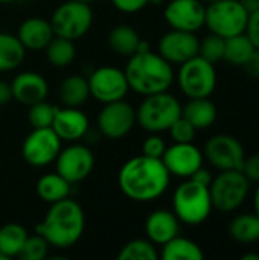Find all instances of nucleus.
<instances>
[{
    "label": "nucleus",
    "instance_id": "1",
    "mask_svg": "<svg viewBox=\"0 0 259 260\" xmlns=\"http://www.w3.org/2000/svg\"><path fill=\"white\" fill-rule=\"evenodd\" d=\"M171 174L162 158L137 155L130 158L119 171L118 183L125 197L137 203L160 198L169 186Z\"/></svg>",
    "mask_w": 259,
    "mask_h": 260
},
{
    "label": "nucleus",
    "instance_id": "38",
    "mask_svg": "<svg viewBox=\"0 0 259 260\" xmlns=\"http://www.w3.org/2000/svg\"><path fill=\"white\" fill-rule=\"evenodd\" d=\"M241 172L250 183H259V154H253L244 158Z\"/></svg>",
    "mask_w": 259,
    "mask_h": 260
},
{
    "label": "nucleus",
    "instance_id": "26",
    "mask_svg": "<svg viewBox=\"0 0 259 260\" xmlns=\"http://www.w3.org/2000/svg\"><path fill=\"white\" fill-rule=\"evenodd\" d=\"M26 55V49L17 35L0 32V72L17 69Z\"/></svg>",
    "mask_w": 259,
    "mask_h": 260
},
{
    "label": "nucleus",
    "instance_id": "32",
    "mask_svg": "<svg viewBox=\"0 0 259 260\" xmlns=\"http://www.w3.org/2000/svg\"><path fill=\"white\" fill-rule=\"evenodd\" d=\"M119 260H157L159 253L154 247V244L148 239H134L125 244L119 254Z\"/></svg>",
    "mask_w": 259,
    "mask_h": 260
},
{
    "label": "nucleus",
    "instance_id": "37",
    "mask_svg": "<svg viewBox=\"0 0 259 260\" xmlns=\"http://www.w3.org/2000/svg\"><path fill=\"white\" fill-rule=\"evenodd\" d=\"M165 149H166V145H165L163 139H160L157 136V133H153V136L147 137L142 143V154L147 157L162 158Z\"/></svg>",
    "mask_w": 259,
    "mask_h": 260
},
{
    "label": "nucleus",
    "instance_id": "6",
    "mask_svg": "<svg viewBox=\"0 0 259 260\" xmlns=\"http://www.w3.org/2000/svg\"><path fill=\"white\" fill-rule=\"evenodd\" d=\"M250 181L241 171H220L209 186L212 206L221 213L238 210L249 197Z\"/></svg>",
    "mask_w": 259,
    "mask_h": 260
},
{
    "label": "nucleus",
    "instance_id": "22",
    "mask_svg": "<svg viewBox=\"0 0 259 260\" xmlns=\"http://www.w3.org/2000/svg\"><path fill=\"white\" fill-rule=\"evenodd\" d=\"M182 116L198 131L211 128L217 120V107L209 98H195L182 107Z\"/></svg>",
    "mask_w": 259,
    "mask_h": 260
},
{
    "label": "nucleus",
    "instance_id": "8",
    "mask_svg": "<svg viewBox=\"0 0 259 260\" xmlns=\"http://www.w3.org/2000/svg\"><path fill=\"white\" fill-rule=\"evenodd\" d=\"M177 81L180 90L189 99L209 98L217 87V72L212 62L197 55L180 64Z\"/></svg>",
    "mask_w": 259,
    "mask_h": 260
},
{
    "label": "nucleus",
    "instance_id": "25",
    "mask_svg": "<svg viewBox=\"0 0 259 260\" xmlns=\"http://www.w3.org/2000/svg\"><path fill=\"white\" fill-rule=\"evenodd\" d=\"M70 183L63 178L58 172L46 174L37 181V193L38 197L49 204L61 201L70 195Z\"/></svg>",
    "mask_w": 259,
    "mask_h": 260
},
{
    "label": "nucleus",
    "instance_id": "31",
    "mask_svg": "<svg viewBox=\"0 0 259 260\" xmlns=\"http://www.w3.org/2000/svg\"><path fill=\"white\" fill-rule=\"evenodd\" d=\"M255 44L250 41V38L246 35V32L229 37L224 40V61H227L232 66H241L249 59V56L255 50Z\"/></svg>",
    "mask_w": 259,
    "mask_h": 260
},
{
    "label": "nucleus",
    "instance_id": "35",
    "mask_svg": "<svg viewBox=\"0 0 259 260\" xmlns=\"http://www.w3.org/2000/svg\"><path fill=\"white\" fill-rule=\"evenodd\" d=\"M47 251H49L47 241L37 233L35 236H27L18 257H21L23 260H43L46 259Z\"/></svg>",
    "mask_w": 259,
    "mask_h": 260
},
{
    "label": "nucleus",
    "instance_id": "13",
    "mask_svg": "<svg viewBox=\"0 0 259 260\" xmlns=\"http://www.w3.org/2000/svg\"><path fill=\"white\" fill-rule=\"evenodd\" d=\"M136 111L124 99L104 104L98 116V128L107 139L118 140L125 137L134 126Z\"/></svg>",
    "mask_w": 259,
    "mask_h": 260
},
{
    "label": "nucleus",
    "instance_id": "47",
    "mask_svg": "<svg viewBox=\"0 0 259 260\" xmlns=\"http://www.w3.org/2000/svg\"><path fill=\"white\" fill-rule=\"evenodd\" d=\"M11 2H14V0H0V3H11Z\"/></svg>",
    "mask_w": 259,
    "mask_h": 260
},
{
    "label": "nucleus",
    "instance_id": "40",
    "mask_svg": "<svg viewBox=\"0 0 259 260\" xmlns=\"http://www.w3.org/2000/svg\"><path fill=\"white\" fill-rule=\"evenodd\" d=\"M246 35L250 38V41L259 49V9L249 14L247 26H246Z\"/></svg>",
    "mask_w": 259,
    "mask_h": 260
},
{
    "label": "nucleus",
    "instance_id": "44",
    "mask_svg": "<svg viewBox=\"0 0 259 260\" xmlns=\"http://www.w3.org/2000/svg\"><path fill=\"white\" fill-rule=\"evenodd\" d=\"M241 3L244 5V8L247 9L249 14H252L256 9H259V0H241Z\"/></svg>",
    "mask_w": 259,
    "mask_h": 260
},
{
    "label": "nucleus",
    "instance_id": "29",
    "mask_svg": "<svg viewBox=\"0 0 259 260\" xmlns=\"http://www.w3.org/2000/svg\"><path fill=\"white\" fill-rule=\"evenodd\" d=\"M44 50H46L47 61L56 69L70 66L76 55V47H75L73 40L58 37V35H55L49 41V44L44 47Z\"/></svg>",
    "mask_w": 259,
    "mask_h": 260
},
{
    "label": "nucleus",
    "instance_id": "5",
    "mask_svg": "<svg viewBox=\"0 0 259 260\" xmlns=\"http://www.w3.org/2000/svg\"><path fill=\"white\" fill-rule=\"evenodd\" d=\"M182 116V104L168 91L145 96L136 111V120L148 133L168 131Z\"/></svg>",
    "mask_w": 259,
    "mask_h": 260
},
{
    "label": "nucleus",
    "instance_id": "3",
    "mask_svg": "<svg viewBox=\"0 0 259 260\" xmlns=\"http://www.w3.org/2000/svg\"><path fill=\"white\" fill-rule=\"evenodd\" d=\"M124 72L130 90L142 96L168 91L174 82L172 64L151 50L131 55Z\"/></svg>",
    "mask_w": 259,
    "mask_h": 260
},
{
    "label": "nucleus",
    "instance_id": "27",
    "mask_svg": "<svg viewBox=\"0 0 259 260\" xmlns=\"http://www.w3.org/2000/svg\"><path fill=\"white\" fill-rule=\"evenodd\" d=\"M229 235L240 244H253L259 241V216L256 213H241L229 224Z\"/></svg>",
    "mask_w": 259,
    "mask_h": 260
},
{
    "label": "nucleus",
    "instance_id": "43",
    "mask_svg": "<svg viewBox=\"0 0 259 260\" xmlns=\"http://www.w3.org/2000/svg\"><path fill=\"white\" fill-rule=\"evenodd\" d=\"M11 99H12V88H11V84H8V82H5V81H0V107L6 105Z\"/></svg>",
    "mask_w": 259,
    "mask_h": 260
},
{
    "label": "nucleus",
    "instance_id": "49",
    "mask_svg": "<svg viewBox=\"0 0 259 260\" xmlns=\"http://www.w3.org/2000/svg\"><path fill=\"white\" fill-rule=\"evenodd\" d=\"M202 2H206V3H211V2H215V0H202Z\"/></svg>",
    "mask_w": 259,
    "mask_h": 260
},
{
    "label": "nucleus",
    "instance_id": "15",
    "mask_svg": "<svg viewBox=\"0 0 259 260\" xmlns=\"http://www.w3.org/2000/svg\"><path fill=\"white\" fill-rule=\"evenodd\" d=\"M163 15L172 29L197 32L205 26L206 6L202 0H171Z\"/></svg>",
    "mask_w": 259,
    "mask_h": 260
},
{
    "label": "nucleus",
    "instance_id": "41",
    "mask_svg": "<svg viewBox=\"0 0 259 260\" xmlns=\"http://www.w3.org/2000/svg\"><path fill=\"white\" fill-rule=\"evenodd\" d=\"M243 69L249 78L259 79V49H255L249 59L243 64Z\"/></svg>",
    "mask_w": 259,
    "mask_h": 260
},
{
    "label": "nucleus",
    "instance_id": "14",
    "mask_svg": "<svg viewBox=\"0 0 259 260\" xmlns=\"http://www.w3.org/2000/svg\"><path fill=\"white\" fill-rule=\"evenodd\" d=\"M56 172L66 178L70 184L85 180L95 166V155L85 145L73 143L63 151L55 158Z\"/></svg>",
    "mask_w": 259,
    "mask_h": 260
},
{
    "label": "nucleus",
    "instance_id": "45",
    "mask_svg": "<svg viewBox=\"0 0 259 260\" xmlns=\"http://www.w3.org/2000/svg\"><path fill=\"white\" fill-rule=\"evenodd\" d=\"M253 207H255V213L259 216V186L255 190V197H253Z\"/></svg>",
    "mask_w": 259,
    "mask_h": 260
},
{
    "label": "nucleus",
    "instance_id": "12",
    "mask_svg": "<svg viewBox=\"0 0 259 260\" xmlns=\"http://www.w3.org/2000/svg\"><path fill=\"white\" fill-rule=\"evenodd\" d=\"M61 151V139L50 128H34L23 142V158L34 168L50 165Z\"/></svg>",
    "mask_w": 259,
    "mask_h": 260
},
{
    "label": "nucleus",
    "instance_id": "28",
    "mask_svg": "<svg viewBox=\"0 0 259 260\" xmlns=\"http://www.w3.org/2000/svg\"><path fill=\"white\" fill-rule=\"evenodd\" d=\"M162 259L163 260H202L205 254L202 248L191 239L176 236L162 245Z\"/></svg>",
    "mask_w": 259,
    "mask_h": 260
},
{
    "label": "nucleus",
    "instance_id": "21",
    "mask_svg": "<svg viewBox=\"0 0 259 260\" xmlns=\"http://www.w3.org/2000/svg\"><path fill=\"white\" fill-rule=\"evenodd\" d=\"M17 37L24 49L41 50L49 44L55 34L49 20H44L41 17H31L20 24Z\"/></svg>",
    "mask_w": 259,
    "mask_h": 260
},
{
    "label": "nucleus",
    "instance_id": "30",
    "mask_svg": "<svg viewBox=\"0 0 259 260\" xmlns=\"http://www.w3.org/2000/svg\"><path fill=\"white\" fill-rule=\"evenodd\" d=\"M27 232L17 222H9L0 227V253L8 259L18 256L23 244L27 239Z\"/></svg>",
    "mask_w": 259,
    "mask_h": 260
},
{
    "label": "nucleus",
    "instance_id": "46",
    "mask_svg": "<svg viewBox=\"0 0 259 260\" xmlns=\"http://www.w3.org/2000/svg\"><path fill=\"white\" fill-rule=\"evenodd\" d=\"M243 260H259V254H255V253H249V254H244Z\"/></svg>",
    "mask_w": 259,
    "mask_h": 260
},
{
    "label": "nucleus",
    "instance_id": "48",
    "mask_svg": "<svg viewBox=\"0 0 259 260\" xmlns=\"http://www.w3.org/2000/svg\"><path fill=\"white\" fill-rule=\"evenodd\" d=\"M79 2H84V3H90V2H93V0H79Z\"/></svg>",
    "mask_w": 259,
    "mask_h": 260
},
{
    "label": "nucleus",
    "instance_id": "11",
    "mask_svg": "<svg viewBox=\"0 0 259 260\" xmlns=\"http://www.w3.org/2000/svg\"><path fill=\"white\" fill-rule=\"evenodd\" d=\"M87 81H89L90 96H93L101 104L121 101L127 96L130 90L125 72L111 66L95 69L89 75Z\"/></svg>",
    "mask_w": 259,
    "mask_h": 260
},
{
    "label": "nucleus",
    "instance_id": "9",
    "mask_svg": "<svg viewBox=\"0 0 259 260\" xmlns=\"http://www.w3.org/2000/svg\"><path fill=\"white\" fill-rule=\"evenodd\" d=\"M92 23H93L92 8L89 6V3L79 0H69L60 5L50 17L53 34L73 41L85 35Z\"/></svg>",
    "mask_w": 259,
    "mask_h": 260
},
{
    "label": "nucleus",
    "instance_id": "17",
    "mask_svg": "<svg viewBox=\"0 0 259 260\" xmlns=\"http://www.w3.org/2000/svg\"><path fill=\"white\" fill-rule=\"evenodd\" d=\"M200 40L195 32L172 29L159 41V55L171 64H183L198 55Z\"/></svg>",
    "mask_w": 259,
    "mask_h": 260
},
{
    "label": "nucleus",
    "instance_id": "24",
    "mask_svg": "<svg viewBox=\"0 0 259 260\" xmlns=\"http://www.w3.org/2000/svg\"><path fill=\"white\" fill-rule=\"evenodd\" d=\"M140 37L130 24H118L108 34V46L121 56H131L137 52Z\"/></svg>",
    "mask_w": 259,
    "mask_h": 260
},
{
    "label": "nucleus",
    "instance_id": "18",
    "mask_svg": "<svg viewBox=\"0 0 259 260\" xmlns=\"http://www.w3.org/2000/svg\"><path fill=\"white\" fill-rule=\"evenodd\" d=\"M52 129L61 142H76L89 133V117L78 107L58 108L52 122Z\"/></svg>",
    "mask_w": 259,
    "mask_h": 260
},
{
    "label": "nucleus",
    "instance_id": "20",
    "mask_svg": "<svg viewBox=\"0 0 259 260\" xmlns=\"http://www.w3.org/2000/svg\"><path fill=\"white\" fill-rule=\"evenodd\" d=\"M180 221L174 212L159 209L154 210L145 221V233L153 244L165 245L172 238L179 236Z\"/></svg>",
    "mask_w": 259,
    "mask_h": 260
},
{
    "label": "nucleus",
    "instance_id": "23",
    "mask_svg": "<svg viewBox=\"0 0 259 260\" xmlns=\"http://www.w3.org/2000/svg\"><path fill=\"white\" fill-rule=\"evenodd\" d=\"M60 101L64 107H81L90 96L89 81L82 75H70L67 76L58 90Z\"/></svg>",
    "mask_w": 259,
    "mask_h": 260
},
{
    "label": "nucleus",
    "instance_id": "4",
    "mask_svg": "<svg viewBox=\"0 0 259 260\" xmlns=\"http://www.w3.org/2000/svg\"><path fill=\"white\" fill-rule=\"evenodd\" d=\"M172 209L180 222L186 225L203 224L214 209L209 187L188 178L176 189Z\"/></svg>",
    "mask_w": 259,
    "mask_h": 260
},
{
    "label": "nucleus",
    "instance_id": "33",
    "mask_svg": "<svg viewBox=\"0 0 259 260\" xmlns=\"http://www.w3.org/2000/svg\"><path fill=\"white\" fill-rule=\"evenodd\" d=\"M56 110L58 107L50 105L44 101L34 104L29 107V114H27L29 123L32 125V128H50Z\"/></svg>",
    "mask_w": 259,
    "mask_h": 260
},
{
    "label": "nucleus",
    "instance_id": "10",
    "mask_svg": "<svg viewBox=\"0 0 259 260\" xmlns=\"http://www.w3.org/2000/svg\"><path fill=\"white\" fill-rule=\"evenodd\" d=\"M203 157L218 171H241L246 152L237 137L217 134L206 142Z\"/></svg>",
    "mask_w": 259,
    "mask_h": 260
},
{
    "label": "nucleus",
    "instance_id": "19",
    "mask_svg": "<svg viewBox=\"0 0 259 260\" xmlns=\"http://www.w3.org/2000/svg\"><path fill=\"white\" fill-rule=\"evenodd\" d=\"M12 98L21 105H34L40 101H44L47 96V82L43 75L37 72H23L18 73L11 82Z\"/></svg>",
    "mask_w": 259,
    "mask_h": 260
},
{
    "label": "nucleus",
    "instance_id": "42",
    "mask_svg": "<svg viewBox=\"0 0 259 260\" xmlns=\"http://www.w3.org/2000/svg\"><path fill=\"white\" fill-rule=\"evenodd\" d=\"M191 180H194V181H197V183H200V184L209 187L211 183H212V180H214V177H212V174H211L208 169H205V168L202 166L200 169H197V171L191 175Z\"/></svg>",
    "mask_w": 259,
    "mask_h": 260
},
{
    "label": "nucleus",
    "instance_id": "2",
    "mask_svg": "<svg viewBox=\"0 0 259 260\" xmlns=\"http://www.w3.org/2000/svg\"><path fill=\"white\" fill-rule=\"evenodd\" d=\"M85 229L82 207L69 197L50 204L43 221L35 225V233L41 235L49 245L69 248L75 245Z\"/></svg>",
    "mask_w": 259,
    "mask_h": 260
},
{
    "label": "nucleus",
    "instance_id": "34",
    "mask_svg": "<svg viewBox=\"0 0 259 260\" xmlns=\"http://www.w3.org/2000/svg\"><path fill=\"white\" fill-rule=\"evenodd\" d=\"M224 40L226 38L215 34L205 37L198 44V55L212 64L221 61L224 58Z\"/></svg>",
    "mask_w": 259,
    "mask_h": 260
},
{
    "label": "nucleus",
    "instance_id": "7",
    "mask_svg": "<svg viewBox=\"0 0 259 260\" xmlns=\"http://www.w3.org/2000/svg\"><path fill=\"white\" fill-rule=\"evenodd\" d=\"M247 20L249 12L241 0H215L206 6L205 26L223 38L246 32Z\"/></svg>",
    "mask_w": 259,
    "mask_h": 260
},
{
    "label": "nucleus",
    "instance_id": "39",
    "mask_svg": "<svg viewBox=\"0 0 259 260\" xmlns=\"http://www.w3.org/2000/svg\"><path fill=\"white\" fill-rule=\"evenodd\" d=\"M114 8L125 14H133L150 5V0H111Z\"/></svg>",
    "mask_w": 259,
    "mask_h": 260
},
{
    "label": "nucleus",
    "instance_id": "36",
    "mask_svg": "<svg viewBox=\"0 0 259 260\" xmlns=\"http://www.w3.org/2000/svg\"><path fill=\"white\" fill-rule=\"evenodd\" d=\"M169 134L176 143H191L197 134V129L183 117L180 116L171 126H169Z\"/></svg>",
    "mask_w": 259,
    "mask_h": 260
},
{
    "label": "nucleus",
    "instance_id": "16",
    "mask_svg": "<svg viewBox=\"0 0 259 260\" xmlns=\"http://www.w3.org/2000/svg\"><path fill=\"white\" fill-rule=\"evenodd\" d=\"M203 152L191 143H174L166 148L162 161L171 175L179 178H191V175L203 166Z\"/></svg>",
    "mask_w": 259,
    "mask_h": 260
}]
</instances>
